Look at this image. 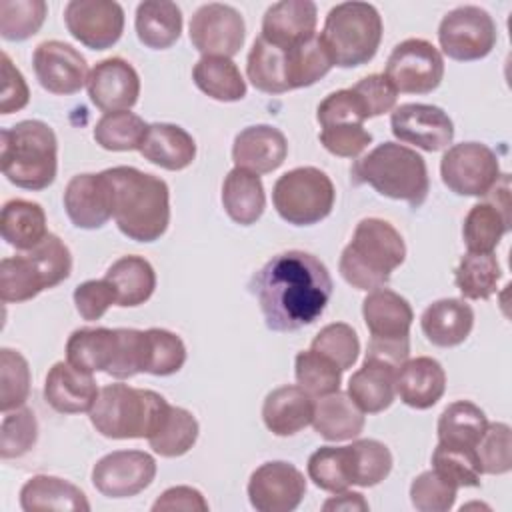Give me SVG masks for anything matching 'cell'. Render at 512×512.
<instances>
[{
  "mask_svg": "<svg viewBox=\"0 0 512 512\" xmlns=\"http://www.w3.org/2000/svg\"><path fill=\"white\" fill-rule=\"evenodd\" d=\"M250 290L270 330L294 332L322 316L332 296V278L314 254L286 250L252 276Z\"/></svg>",
  "mask_w": 512,
  "mask_h": 512,
  "instance_id": "6da1fadb",
  "label": "cell"
},
{
  "mask_svg": "<svg viewBox=\"0 0 512 512\" xmlns=\"http://www.w3.org/2000/svg\"><path fill=\"white\" fill-rule=\"evenodd\" d=\"M104 174L112 188V218L118 230L136 242L158 240L170 224L168 184L132 166H114Z\"/></svg>",
  "mask_w": 512,
  "mask_h": 512,
  "instance_id": "7a4b0ae2",
  "label": "cell"
},
{
  "mask_svg": "<svg viewBox=\"0 0 512 512\" xmlns=\"http://www.w3.org/2000/svg\"><path fill=\"white\" fill-rule=\"evenodd\" d=\"M406 244L400 232L382 218H364L340 254V274L356 290L384 288L404 262Z\"/></svg>",
  "mask_w": 512,
  "mask_h": 512,
  "instance_id": "3957f363",
  "label": "cell"
},
{
  "mask_svg": "<svg viewBox=\"0 0 512 512\" xmlns=\"http://www.w3.org/2000/svg\"><path fill=\"white\" fill-rule=\"evenodd\" d=\"M354 184H368L378 194L404 200L420 208L430 190V178L424 158L398 142H382L358 158L350 168Z\"/></svg>",
  "mask_w": 512,
  "mask_h": 512,
  "instance_id": "277c9868",
  "label": "cell"
},
{
  "mask_svg": "<svg viewBox=\"0 0 512 512\" xmlns=\"http://www.w3.org/2000/svg\"><path fill=\"white\" fill-rule=\"evenodd\" d=\"M170 404L154 390L132 388L116 382L98 390L90 422L106 438H150L164 422Z\"/></svg>",
  "mask_w": 512,
  "mask_h": 512,
  "instance_id": "5b68a950",
  "label": "cell"
},
{
  "mask_svg": "<svg viewBox=\"0 0 512 512\" xmlns=\"http://www.w3.org/2000/svg\"><path fill=\"white\" fill-rule=\"evenodd\" d=\"M0 164L8 182L24 190L48 188L58 170V140L42 120H22L0 132Z\"/></svg>",
  "mask_w": 512,
  "mask_h": 512,
  "instance_id": "8992f818",
  "label": "cell"
},
{
  "mask_svg": "<svg viewBox=\"0 0 512 512\" xmlns=\"http://www.w3.org/2000/svg\"><path fill=\"white\" fill-rule=\"evenodd\" d=\"M70 272L68 246L56 234H48L36 248L0 262V298L6 304L32 300L42 290L64 282Z\"/></svg>",
  "mask_w": 512,
  "mask_h": 512,
  "instance_id": "52a82bcc",
  "label": "cell"
},
{
  "mask_svg": "<svg viewBox=\"0 0 512 512\" xmlns=\"http://www.w3.org/2000/svg\"><path fill=\"white\" fill-rule=\"evenodd\" d=\"M382 16L368 2H340L330 8L322 28V42L334 66L356 68L368 64L382 42Z\"/></svg>",
  "mask_w": 512,
  "mask_h": 512,
  "instance_id": "ba28073f",
  "label": "cell"
},
{
  "mask_svg": "<svg viewBox=\"0 0 512 512\" xmlns=\"http://www.w3.org/2000/svg\"><path fill=\"white\" fill-rule=\"evenodd\" d=\"M334 198L330 176L314 166H298L284 172L272 188L276 212L294 226H312L324 220L334 208Z\"/></svg>",
  "mask_w": 512,
  "mask_h": 512,
  "instance_id": "9c48e42d",
  "label": "cell"
},
{
  "mask_svg": "<svg viewBox=\"0 0 512 512\" xmlns=\"http://www.w3.org/2000/svg\"><path fill=\"white\" fill-rule=\"evenodd\" d=\"M498 32L492 16L474 4L450 10L438 26L442 52L458 62H472L488 56L496 44Z\"/></svg>",
  "mask_w": 512,
  "mask_h": 512,
  "instance_id": "30bf717a",
  "label": "cell"
},
{
  "mask_svg": "<svg viewBox=\"0 0 512 512\" xmlns=\"http://www.w3.org/2000/svg\"><path fill=\"white\" fill-rule=\"evenodd\" d=\"M384 76L396 92L428 94L444 78V58L440 50L424 38H408L394 46L386 60Z\"/></svg>",
  "mask_w": 512,
  "mask_h": 512,
  "instance_id": "8fae6325",
  "label": "cell"
},
{
  "mask_svg": "<svg viewBox=\"0 0 512 512\" xmlns=\"http://www.w3.org/2000/svg\"><path fill=\"white\" fill-rule=\"evenodd\" d=\"M442 182L460 196H486L500 178L498 156L482 142L450 146L440 160Z\"/></svg>",
  "mask_w": 512,
  "mask_h": 512,
  "instance_id": "7c38bea8",
  "label": "cell"
},
{
  "mask_svg": "<svg viewBox=\"0 0 512 512\" xmlns=\"http://www.w3.org/2000/svg\"><path fill=\"white\" fill-rule=\"evenodd\" d=\"M188 34L192 46L202 56L232 58L244 44L246 24L234 6L208 2L194 12Z\"/></svg>",
  "mask_w": 512,
  "mask_h": 512,
  "instance_id": "4fadbf2b",
  "label": "cell"
},
{
  "mask_svg": "<svg viewBox=\"0 0 512 512\" xmlns=\"http://www.w3.org/2000/svg\"><path fill=\"white\" fill-rule=\"evenodd\" d=\"M156 460L142 450H114L92 468V484L106 498H132L152 484Z\"/></svg>",
  "mask_w": 512,
  "mask_h": 512,
  "instance_id": "5bb4252c",
  "label": "cell"
},
{
  "mask_svg": "<svg viewBox=\"0 0 512 512\" xmlns=\"http://www.w3.org/2000/svg\"><path fill=\"white\" fill-rule=\"evenodd\" d=\"M510 226V178L508 174H500L484 200L468 210L462 224V238L468 252H494Z\"/></svg>",
  "mask_w": 512,
  "mask_h": 512,
  "instance_id": "9a60e30c",
  "label": "cell"
},
{
  "mask_svg": "<svg viewBox=\"0 0 512 512\" xmlns=\"http://www.w3.org/2000/svg\"><path fill=\"white\" fill-rule=\"evenodd\" d=\"M306 494L304 474L290 462L260 464L248 480V500L258 512H292Z\"/></svg>",
  "mask_w": 512,
  "mask_h": 512,
  "instance_id": "2e32d148",
  "label": "cell"
},
{
  "mask_svg": "<svg viewBox=\"0 0 512 512\" xmlns=\"http://www.w3.org/2000/svg\"><path fill=\"white\" fill-rule=\"evenodd\" d=\"M64 22L74 40L90 50H106L124 32V10L112 0H70Z\"/></svg>",
  "mask_w": 512,
  "mask_h": 512,
  "instance_id": "e0dca14e",
  "label": "cell"
},
{
  "mask_svg": "<svg viewBox=\"0 0 512 512\" xmlns=\"http://www.w3.org/2000/svg\"><path fill=\"white\" fill-rule=\"evenodd\" d=\"M390 128L396 140L426 152L444 150L454 138L450 116L434 104L406 102L396 106L390 114Z\"/></svg>",
  "mask_w": 512,
  "mask_h": 512,
  "instance_id": "ac0fdd59",
  "label": "cell"
},
{
  "mask_svg": "<svg viewBox=\"0 0 512 512\" xmlns=\"http://www.w3.org/2000/svg\"><path fill=\"white\" fill-rule=\"evenodd\" d=\"M34 74L40 86L58 96L80 92L88 82L86 58L62 40H46L34 48Z\"/></svg>",
  "mask_w": 512,
  "mask_h": 512,
  "instance_id": "d6986e66",
  "label": "cell"
},
{
  "mask_svg": "<svg viewBox=\"0 0 512 512\" xmlns=\"http://www.w3.org/2000/svg\"><path fill=\"white\" fill-rule=\"evenodd\" d=\"M86 90L90 102L104 114L130 110L140 96V76L124 58H104L90 70Z\"/></svg>",
  "mask_w": 512,
  "mask_h": 512,
  "instance_id": "ffe728a7",
  "label": "cell"
},
{
  "mask_svg": "<svg viewBox=\"0 0 512 512\" xmlns=\"http://www.w3.org/2000/svg\"><path fill=\"white\" fill-rule=\"evenodd\" d=\"M64 208L76 228H102L112 216V188L104 172L76 174L64 190Z\"/></svg>",
  "mask_w": 512,
  "mask_h": 512,
  "instance_id": "44dd1931",
  "label": "cell"
},
{
  "mask_svg": "<svg viewBox=\"0 0 512 512\" xmlns=\"http://www.w3.org/2000/svg\"><path fill=\"white\" fill-rule=\"evenodd\" d=\"M288 156V140L282 130L270 124H256L240 130L232 144V160L236 168L254 174L274 172Z\"/></svg>",
  "mask_w": 512,
  "mask_h": 512,
  "instance_id": "7402d4cb",
  "label": "cell"
},
{
  "mask_svg": "<svg viewBox=\"0 0 512 512\" xmlns=\"http://www.w3.org/2000/svg\"><path fill=\"white\" fill-rule=\"evenodd\" d=\"M98 390L92 374L74 368L70 362H56L44 380V400L60 414L90 412Z\"/></svg>",
  "mask_w": 512,
  "mask_h": 512,
  "instance_id": "603a6c76",
  "label": "cell"
},
{
  "mask_svg": "<svg viewBox=\"0 0 512 512\" xmlns=\"http://www.w3.org/2000/svg\"><path fill=\"white\" fill-rule=\"evenodd\" d=\"M318 10L312 0H280L262 18L260 36L280 48H290L316 34Z\"/></svg>",
  "mask_w": 512,
  "mask_h": 512,
  "instance_id": "cb8c5ba5",
  "label": "cell"
},
{
  "mask_svg": "<svg viewBox=\"0 0 512 512\" xmlns=\"http://www.w3.org/2000/svg\"><path fill=\"white\" fill-rule=\"evenodd\" d=\"M446 390V372L442 364L430 356L406 360L396 372V394L416 410L432 408Z\"/></svg>",
  "mask_w": 512,
  "mask_h": 512,
  "instance_id": "d4e9b609",
  "label": "cell"
},
{
  "mask_svg": "<svg viewBox=\"0 0 512 512\" xmlns=\"http://www.w3.org/2000/svg\"><path fill=\"white\" fill-rule=\"evenodd\" d=\"M314 398L300 386H280L268 392L262 404V420L276 436H292L312 424Z\"/></svg>",
  "mask_w": 512,
  "mask_h": 512,
  "instance_id": "484cf974",
  "label": "cell"
},
{
  "mask_svg": "<svg viewBox=\"0 0 512 512\" xmlns=\"http://www.w3.org/2000/svg\"><path fill=\"white\" fill-rule=\"evenodd\" d=\"M420 326L428 342L440 348H452L470 336L474 310L460 298H442L422 312Z\"/></svg>",
  "mask_w": 512,
  "mask_h": 512,
  "instance_id": "4316f807",
  "label": "cell"
},
{
  "mask_svg": "<svg viewBox=\"0 0 512 512\" xmlns=\"http://www.w3.org/2000/svg\"><path fill=\"white\" fill-rule=\"evenodd\" d=\"M144 160L164 170H184L196 158V142L182 126L170 122L148 124L144 142L138 150Z\"/></svg>",
  "mask_w": 512,
  "mask_h": 512,
  "instance_id": "83f0119b",
  "label": "cell"
},
{
  "mask_svg": "<svg viewBox=\"0 0 512 512\" xmlns=\"http://www.w3.org/2000/svg\"><path fill=\"white\" fill-rule=\"evenodd\" d=\"M362 316L372 338H404L414 320L408 300L390 288L370 290L362 302Z\"/></svg>",
  "mask_w": 512,
  "mask_h": 512,
  "instance_id": "f1b7e54d",
  "label": "cell"
},
{
  "mask_svg": "<svg viewBox=\"0 0 512 512\" xmlns=\"http://www.w3.org/2000/svg\"><path fill=\"white\" fill-rule=\"evenodd\" d=\"M20 506L24 512H40V510H70V512H88L90 502L86 494L74 486L72 482L36 474L20 488Z\"/></svg>",
  "mask_w": 512,
  "mask_h": 512,
  "instance_id": "f546056e",
  "label": "cell"
},
{
  "mask_svg": "<svg viewBox=\"0 0 512 512\" xmlns=\"http://www.w3.org/2000/svg\"><path fill=\"white\" fill-rule=\"evenodd\" d=\"M116 352L118 328H78L66 342V362L88 374L108 372Z\"/></svg>",
  "mask_w": 512,
  "mask_h": 512,
  "instance_id": "4dcf8cb0",
  "label": "cell"
},
{
  "mask_svg": "<svg viewBox=\"0 0 512 512\" xmlns=\"http://www.w3.org/2000/svg\"><path fill=\"white\" fill-rule=\"evenodd\" d=\"M364 422V412L348 394H342L340 390L314 402L312 426L328 442L358 438L364 430Z\"/></svg>",
  "mask_w": 512,
  "mask_h": 512,
  "instance_id": "1f68e13d",
  "label": "cell"
},
{
  "mask_svg": "<svg viewBox=\"0 0 512 512\" xmlns=\"http://www.w3.org/2000/svg\"><path fill=\"white\" fill-rule=\"evenodd\" d=\"M0 232L6 244L16 250L36 248L50 232L46 226V212L38 202L14 198L2 206Z\"/></svg>",
  "mask_w": 512,
  "mask_h": 512,
  "instance_id": "d6a6232c",
  "label": "cell"
},
{
  "mask_svg": "<svg viewBox=\"0 0 512 512\" xmlns=\"http://www.w3.org/2000/svg\"><path fill=\"white\" fill-rule=\"evenodd\" d=\"M222 206L236 224H254L266 208L260 176L244 168H232L222 184Z\"/></svg>",
  "mask_w": 512,
  "mask_h": 512,
  "instance_id": "836d02e7",
  "label": "cell"
},
{
  "mask_svg": "<svg viewBox=\"0 0 512 512\" xmlns=\"http://www.w3.org/2000/svg\"><path fill=\"white\" fill-rule=\"evenodd\" d=\"M136 36L152 50H166L180 38L182 12L170 0H144L136 8Z\"/></svg>",
  "mask_w": 512,
  "mask_h": 512,
  "instance_id": "e575fe53",
  "label": "cell"
},
{
  "mask_svg": "<svg viewBox=\"0 0 512 512\" xmlns=\"http://www.w3.org/2000/svg\"><path fill=\"white\" fill-rule=\"evenodd\" d=\"M116 290V304L134 308L144 304L156 288V272L152 264L136 254H128L112 262L104 276Z\"/></svg>",
  "mask_w": 512,
  "mask_h": 512,
  "instance_id": "d590c367",
  "label": "cell"
},
{
  "mask_svg": "<svg viewBox=\"0 0 512 512\" xmlns=\"http://www.w3.org/2000/svg\"><path fill=\"white\" fill-rule=\"evenodd\" d=\"M396 372L384 364L364 362L348 380V396L364 414H378L394 402Z\"/></svg>",
  "mask_w": 512,
  "mask_h": 512,
  "instance_id": "8d00e7d4",
  "label": "cell"
},
{
  "mask_svg": "<svg viewBox=\"0 0 512 512\" xmlns=\"http://www.w3.org/2000/svg\"><path fill=\"white\" fill-rule=\"evenodd\" d=\"M192 80L218 102H238L246 96V80L232 58L202 56L192 68Z\"/></svg>",
  "mask_w": 512,
  "mask_h": 512,
  "instance_id": "74e56055",
  "label": "cell"
},
{
  "mask_svg": "<svg viewBox=\"0 0 512 512\" xmlns=\"http://www.w3.org/2000/svg\"><path fill=\"white\" fill-rule=\"evenodd\" d=\"M284 58H286L288 90L316 84L334 66L320 34H314L308 40H302L290 48H284Z\"/></svg>",
  "mask_w": 512,
  "mask_h": 512,
  "instance_id": "f35d334b",
  "label": "cell"
},
{
  "mask_svg": "<svg viewBox=\"0 0 512 512\" xmlns=\"http://www.w3.org/2000/svg\"><path fill=\"white\" fill-rule=\"evenodd\" d=\"M488 426L486 414L470 400L448 404L438 418V442L450 446L476 448Z\"/></svg>",
  "mask_w": 512,
  "mask_h": 512,
  "instance_id": "ab89813d",
  "label": "cell"
},
{
  "mask_svg": "<svg viewBox=\"0 0 512 512\" xmlns=\"http://www.w3.org/2000/svg\"><path fill=\"white\" fill-rule=\"evenodd\" d=\"M502 276L494 252H466L454 270V282L468 300H488Z\"/></svg>",
  "mask_w": 512,
  "mask_h": 512,
  "instance_id": "60d3db41",
  "label": "cell"
},
{
  "mask_svg": "<svg viewBox=\"0 0 512 512\" xmlns=\"http://www.w3.org/2000/svg\"><path fill=\"white\" fill-rule=\"evenodd\" d=\"M246 74L252 86L260 92H266V94L288 92L284 48L258 36L248 52Z\"/></svg>",
  "mask_w": 512,
  "mask_h": 512,
  "instance_id": "b9f144b4",
  "label": "cell"
},
{
  "mask_svg": "<svg viewBox=\"0 0 512 512\" xmlns=\"http://www.w3.org/2000/svg\"><path fill=\"white\" fill-rule=\"evenodd\" d=\"M308 478L326 492H342L354 486L350 446H322L308 458Z\"/></svg>",
  "mask_w": 512,
  "mask_h": 512,
  "instance_id": "7bdbcfd3",
  "label": "cell"
},
{
  "mask_svg": "<svg viewBox=\"0 0 512 512\" xmlns=\"http://www.w3.org/2000/svg\"><path fill=\"white\" fill-rule=\"evenodd\" d=\"M148 124L134 112H108L94 126V140L100 148L110 152L140 150Z\"/></svg>",
  "mask_w": 512,
  "mask_h": 512,
  "instance_id": "ee69618b",
  "label": "cell"
},
{
  "mask_svg": "<svg viewBox=\"0 0 512 512\" xmlns=\"http://www.w3.org/2000/svg\"><path fill=\"white\" fill-rule=\"evenodd\" d=\"M198 432V420L192 412L180 406H170L162 426L148 438V444L164 458H178L196 444Z\"/></svg>",
  "mask_w": 512,
  "mask_h": 512,
  "instance_id": "f6af8a7d",
  "label": "cell"
},
{
  "mask_svg": "<svg viewBox=\"0 0 512 512\" xmlns=\"http://www.w3.org/2000/svg\"><path fill=\"white\" fill-rule=\"evenodd\" d=\"M432 470L442 478L452 482L456 488H476L480 486V462L474 448L450 446L438 442L432 452Z\"/></svg>",
  "mask_w": 512,
  "mask_h": 512,
  "instance_id": "bcb514c9",
  "label": "cell"
},
{
  "mask_svg": "<svg viewBox=\"0 0 512 512\" xmlns=\"http://www.w3.org/2000/svg\"><path fill=\"white\" fill-rule=\"evenodd\" d=\"M48 14L44 0H0V36L22 42L34 36Z\"/></svg>",
  "mask_w": 512,
  "mask_h": 512,
  "instance_id": "7dc6e473",
  "label": "cell"
},
{
  "mask_svg": "<svg viewBox=\"0 0 512 512\" xmlns=\"http://www.w3.org/2000/svg\"><path fill=\"white\" fill-rule=\"evenodd\" d=\"M296 382L312 398H324L340 390L342 370L330 362L326 356L314 350H302L296 356L294 364Z\"/></svg>",
  "mask_w": 512,
  "mask_h": 512,
  "instance_id": "c3c4849f",
  "label": "cell"
},
{
  "mask_svg": "<svg viewBox=\"0 0 512 512\" xmlns=\"http://www.w3.org/2000/svg\"><path fill=\"white\" fill-rule=\"evenodd\" d=\"M28 360L12 348L0 350V410L10 412L26 404L30 394Z\"/></svg>",
  "mask_w": 512,
  "mask_h": 512,
  "instance_id": "681fc988",
  "label": "cell"
},
{
  "mask_svg": "<svg viewBox=\"0 0 512 512\" xmlns=\"http://www.w3.org/2000/svg\"><path fill=\"white\" fill-rule=\"evenodd\" d=\"M352 452V476L354 484L362 488H370L380 484L392 470V452L386 444L362 438L350 444Z\"/></svg>",
  "mask_w": 512,
  "mask_h": 512,
  "instance_id": "f907efd6",
  "label": "cell"
},
{
  "mask_svg": "<svg viewBox=\"0 0 512 512\" xmlns=\"http://www.w3.org/2000/svg\"><path fill=\"white\" fill-rule=\"evenodd\" d=\"M146 332V370L154 376L176 374L186 362V346L182 338L164 328H148Z\"/></svg>",
  "mask_w": 512,
  "mask_h": 512,
  "instance_id": "816d5d0a",
  "label": "cell"
},
{
  "mask_svg": "<svg viewBox=\"0 0 512 512\" xmlns=\"http://www.w3.org/2000/svg\"><path fill=\"white\" fill-rule=\"evenodd\" d=\"M310 350L326 356L334 362L342 372L352 368L358 360L360 340L356 330L346 322H332L326 324L312 340Z\"/></svg>",
  "mask_w": 512,
  "mask_h": 512,
  "instance_id": "f5cc1de1",
  "label": "cell"
},
{
  "mask_svg": "<svg viewBox=\"0 0 512 512\" xmlns=\"http://www.w3.org/2000/svg\"><path fill=\"white\" fill-rule=\"evenodd\" d=\"M38 440V422L30 408L20 406L4 412L0 424V456L4 460L20 458L34 448Z\"/></svg>",
  "mask_w": 512,
  "mask_h": 512,
  "instance_id": "db71d44e",
  "label": "cell"
},
{
  "mask_svg": "<svg viewBox=\"0 0 512 512\" xmlns=\"http://www.w3.org/2000/svg\"><path fill=\"white\" fill-rule=\"evenodd\" d=\"M476 456L482 474H506L512 468V430L504 422H492L486 426L482 438L476 444Z\"/></svg>",
  "mask_w": 512,
  "mask_h": 512,
  "instance_id": "11a10c76",
  "label": "cell"
},
{
  "mask_svg": "<svg viewBox=\"0 0 512 512\" xmlns=\"http://www.w3.org/2000/svg\"><path fill=\"white\" fill-rule=\"evenodd\" d=\"M458 488L436 470L418 474L410 484V500L418 512H448L454 506Z\"/></svg>",
  "mask_w": 512,
  "mask_h": 512,
  "instance_id": "9f6ffc18",
  "label": "cell"
},
{
  "mask_svg": "<svg viewBox=\"0 0 512 512\" xmlns=\"http://www.w3.org/2000/svg\"><path fill=\"white\" fill-rule=\"evenodd\" d=\"M316 120L320 128H332L340 124H364L368 120V110L362 98L352 90L330 92L316 108Z\"/></svg>",
  "mask_w": 512,
  "mask_h": 512,
  "instance_id": "6f0895ef",
  "label": "cell"
},
{
  "mask_svg": "<svg viewBox=\"0 0 512 512\" xmlns=\"http://www.w3.org/2000/svg\"><path fill=\"white\" fill-rule=\"evenodd\" d=\"M146 370V332L136 328H118V352L106 372L112 378L126 380Z\"/></svg>",
  "mask_w": 512,
  "mask_h": 512,
  "instance_id": "680465c9",
  "label": "cell"
},
{
  "mask_svg": "<svg viewBox=\"0 0 512 512\" xmlns=\"http://www.w3.org/2000/svg\"><path fill=\"white\" fill-rule=\"evenodd\" d=\"M320 142L334 156L356 158L368 148V144L372 142V134L364 128V124H340L332 128H322Z\"/></svg>",
  "mask_w": 512,
  "mask_h": 512,
  "instance_id": "91938a15",
  "label": "cell"
},
{
  "mask_svg": "<svg viewBox=\"0 0 512 512\" xmlns=\"http://www.w3.org/2000/svg\"><path fill=\"white\" fill-rule=\"evenodd\" d=\"M74 304L84 320L94 322L100 320L112 304H116V290L106 278L86 280L76 286Z\"/></svg>",
  "mask_w": 512,
  "mask_h": 512,
  "instance_id": "94428289",
  "label": "cell"
},
{
  "mask_svg": "<svg viewBox=\"0 0 512 512\" xmlns=\"http://www.w3.org/2000/svg\"><path fill=\"white\" fill-rule=\"evenodd\" d=\"M352 90L362 98V102L368 110V118L386 114V112L394 110V106H396L398 92L384 74L364 76L352 86Z\"/></svg>",
  "mask_w": 512,
  "mask_h": 512,
  "instance_id": "6125c7cd",
  "label": "cell"
},
{
  "mask_svg": "<svg viewBox=\"0 0 512 512\" xmlns=\"http://www.w3.org/2000/svg\"><path fill=\"white\" fill-rule=\"evenodd\" d=\"M30 100L28 84L22 72L12 64L10 56L2 54V90H0V114H12L22 110Z\"/></svg>",
  "mask_w": 512,
  "mask_h": 512,
  "instance_id": "be15d7a7",
  "label": "cell"
},
{
  "mask_svg": "<svg viewBox=\"0 0 512 512\" xmlns=\"http://www.w3.org/2000/svg\"><path fill=\"white\" fill-rule=\"evenodd\" d=\"M410 354V338H372L364 354V362H376L398 370Z\"/></svg>",
  "mask_w": 512,
  "mask_h": 512,
  "instance_id": "e7e4bbea",
  "label": "cell"
},
{
  "mask_svg": "<svg viewBox=\"0 0 512 512\" xmlns=\"http://www.w3.org/2000/svg\"><path fill=\"white\" fill-rule=\"evenodd\" d=\"M206 512L208 502L200 490L192 486H172L160 494V498L152 504V512Z\"/></svg>",
  "mask_w": 512,
  "mask_h": 512,
  "instance_id": "03108f58",
  "label": "cell"
},
{
  "mask_svg": "<svg viewBox=\"0 0 512 512\" xmlns=\"http://www.w3.org/2000/svg\"><path fill=\"white\" fill-rule=\"evenodd\" d=\"M370 506L360 492L342 490L322 504L324 512H366Z\"/></svg>",
  "mask_w": 512,
  "mask_h": 512,
  "instance_id": "003e7915",
  "label": "cell"
}]
</instances>
